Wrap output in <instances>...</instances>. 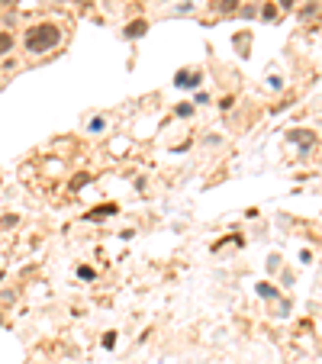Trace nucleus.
Returning a JSON list of instances; mask_svg holds the SVG:
<instances>
[{"instance_id":"nucleus-1","label":"nucleus","mask_w":322,"mask_h":364,"mask_svg":"<svg viewBox=\"0 0 322 364\" xmlns=\"http://www.w3.org/2000/svg\"><path fill=\"white\" fill-rule=\"evenodd\" d=\"M58 39H62V29L55 23H39L26 32V52H32V55L48 52L52 46H58Z\"/></svg>"},{"instance_id":"nucleus-2","label":"nucleus","mask_w":322,"mask_h":364,"mask_svg":"<svg viewBox=\"0 0 322 364\" xmlns=\"http://www.w3.org/2000/svg\"><path fill=\"white\" fill-rule=\"evenodd\" d=\"M145 29H148L145 20H136V23L126 26V36H129V39H138V36H145Z\"/></svg>"},{"instance_id":"nucleus-3","label":"nucleus","mask_w":322,"mask_h":364,"mask_svg":"<svg viewBox=\"0 0 322 364\" xmlns=\"http://www.w3.org/2000/svg\"><path fill=\"white\" fill-rule=\"evenodd\" d=\"M177 84H184V87H197V84H200V74H190V71H177Z\"/></svg>"},{"instance_id":"nucleus-4","label":"nucleus","mask_w":322,"mask_h":364,"mask_svg":"<svg viewBox=\"0 0 322 364\" xmlns=\"http://www.w3.org/2000/svg\"><path fill=\"white\" fill-rule=\"evenodd\" d=\"M10 48H13V36H10V32H0V55H7Z\"/></svg>"},{"instance_id":"nucleus-5","label":"nucleus","mask_w":322,"mask_h":364,"mask_svg":"<svg viewBox=\"0 0 322 364\" xmlns=\"http://www.w3.org/2000/svg\"><path fill=\"white\" fill-rule=\"evenodd\" d=\"M190 113H193L190 103H181V107H177V116H190Z\"/></svg>"},{"instance_id":"nucleus-6","label":"nucleus","mask_w":322,"mask_h":364,"mask_svg":"<svg viewBox=\"0 0 322 364\" xmlns=\"http://www.w3.org/2000/svg\"><path fill=\"white\" fill-rule=\"evenodd\" d=\"M235 3H238V0H223V3H219V10H235Z\"/></svg>"},{"instance_id":"nucleus-7","label":"nucleus","mask_w":322,"mask_h":364,"mask_svg":"<svg viewBox=\"0 0 322 364\" xmlns=\"http://www.w3.org/2000/svg\"><path fill=\"white\" fill-rule=\"evenodd\" d=\"M113 341H116V335H113V332L103 335V345H107V348H113Z\"/></svg>"},{"instance_id":"nucleus-8","label":"nucleus","mask_w":322,"mask_h":364,"mask_svg":"<svg viewBox=\"0 0 322 364\" xmlns=\"http://www.w3.org/2000/svg\"><path fill=\"white\" fill-rule=\"evenodd\" d=\"M277 3H280V7H284V10H287V7H290V3H293V0H277Z\"/></svg>"},{"instance_id":"nucleus-9","label":"nucleus","mask_w":322,"mask_h":364,"mask_svg":"<svg viewBox=\"0 0 322 364\" xmlns=\"http://www.w3.org/2000/svg\"><path fill=\"white\" fill-rule=\"evenodd\" d=\"M3 3H13V0H3Z\"/></svg>"}]
</instances>
